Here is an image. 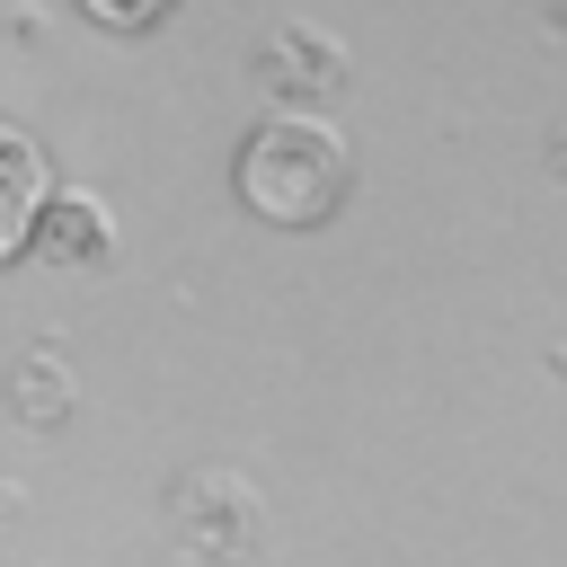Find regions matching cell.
<instances>
[{"label":"cell","instance_id":"obj_1","mask_svg":"<svg viewBox=\"0 0 567 567\" xmlns=\"http://www.w3.org/2000/svg\"><path fill=\"white\" fill-rule=\"evenodd\" d=\"M239 195H248V213H266L284 230H310L354 195V142L319 106H275L239 142Z\"/></svg>","mask_w":567,"mask_h":567},{"label":"cell","instance_id":"obj_2","mask_svg":"<svg viewBox=\"0 0 567 567\" xmlns=\"http://www.w3.org/2000/svg\"><path fill=\"white\" fill-rule=\"evenodd\" d=\"M44 195H53V177H44V151H35V133L0 115V257H18V248L35 239V213H44Z\"/></svg>","mask_w":567,"mask_h":567},{"label":"cell","instance_id":"obj_3","mask_svg":"<svg viewBox=\"0 0 567 567\" xmlns=\"http://www.w3.org/2000/svg\"><path fill=\"white\" fill-rule=\"evenodd\" d=\"M257 62H266V80H275L284 97H328V89L346 80V44H337L328 27H310V18H292V27H275Z\"/></svg>","mask_w":567,"mask_h":567},{"label":"cell","instance_id":"obj_4","mask_svg":"<svg viewBox=\"0 0 567 567\" xmlns=\"http://www.w3.org/2000/svg\"><path fill=\"white\" fill-rule=\"evenodd\" d=\"M35 239H44L53 257H106L115 221H106V204H97L89 186H62V195H44V213H35Z\"/></svg>","mask_w":567,"mask_h":567}]
</instances>
